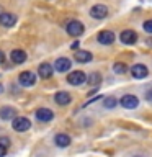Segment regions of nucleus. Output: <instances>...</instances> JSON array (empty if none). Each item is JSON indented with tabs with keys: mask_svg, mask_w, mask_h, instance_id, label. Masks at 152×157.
I'll list each match as a JSON object with an SVG mask.
<instances>
[{
	"mask_svg": "<svg viewBox=\"0 0 152 157\" xmlns=\"http://www.w3.org/2000/svg\"><path fill=\"white\" fill-rule=\"evenodd\" d=\"M12 126L17 132H23V131H28L29 128H31V123H29V120L25 116H17V118H13Z\"/></svg>",
	"mask_w": 152,
	"mask_h": 157,
	"instance_id": "nucleus-1",
	"label": "nucleus"
},
{
	"mask_svg": "<svg viewBox=\"0 0 152 157\" xmlns=\"http://www.w3.org/2000/svg\"><path fill=\"white\" fill-rule=\"evenodd\" d=\"M67 82L70 83V85H75V87L82 85V83L87 82V75H85V72H82V71H74L67 75Z\"/></svg>",
	"mask_w": 152,
	"mask_h": 157,
	"instance_id": "nucleus-2",
	"label": "nucleus"
},
{
	"mask_svg": "<svg viewBox=\"0 0 152 157\" xmlns=\"http://www.w3.org/2000/svg\"><path fill=\"white\" fill-rule=\"evenodd\" d=\"M66 29H67V33L70 34V36L75 38V36H80V34L83 33V29H85V26H83V23L77 21V20H72V21H69V23H67Z\"/></svg>",
	"mask_w": 152,
	"mask_h": 157,
	"instance_id": "nucleus-3",
	"label": "nucleus"
},
{
	"mask_svg": "<svg viewBox=\"0 0 152 157\" xmlns=\"http://www.w3.org/2000/svg\"><path fill=\"white\" fill-rule=\"evenodd\" d=\"M120 105L123 108H126V110H134V108L139 106V98L136 95H124L120 100Z\"/></svg>",
	"mask_w": 152,
	"mask_h": 157,
	"instance_id": "nucleus-4",
	"label": "nucleus"
},
{
	"mask_svg": "<svg viewBox=\"0 0 152 157\" xmlns=\"http://www.w3.org/2000/svg\"><path fill=\"white\" fill-rule=\"evenodd\" d=\"M97 41L100 44H103V46L113 44V41H115V33L110 31V29H103V31H100L97 34Z\"/></svg>",
	"mask_w": 152,
	"mask_h": 157,
	"instance_id": "nucleus-5",
	"label": "nucleus"
},
{
	"mask_svg": "<svg viewBox=\"0 0 152 157\" xmlns=\"http://www.w3.org/2000/svg\"><path fill=\"white\" fill-rule=\"evenodd\" d=\"M18 80L23 87H33L34 83H36V75H34L33 72H29V71H25V72L20 74Z\"/></svg>",
	"mask_w": 152,
	"mask_h": 157,
	"instance_id": "nucleus-6",
	"label": "nucleus"
},
{
	"mask_svg": "<svg viewBox=\"0 0 152 157\" xmlns=\"http://www.w3.org/2000/svg\"><path fill=\"white\" fill-rule=\"evenodd\" d=\"M90 17L95 20H103L108 17V8L105 5H93L90 8Z\"/></svg>",
	"mask_w": 152,
	"mask_h": 157,
	"instance_id": "nucleus-7",
	"label": "nucleus"
},
{
	"mask_svg": "<svg viewBox=\"0 0 152 157\" xmlns=\"http://www.w3.org/2000/svg\"><path fill=\"white\" fill-rule=\"evenodd\" d=\"M120 39L123 44H134L137 41V33L132 31V29H124L121 34H120Z\"/></svg>",
	"mask_w": 152,
	"mask_h": 157,
	"instance_id": "nucleus-8",
	"label": "nucleus"
},
{
	"mask_svg": "<svg viewBox=\"0 0 152 157\" xmlns=\"http://www.w3.org/2000/svg\"><path fill=\"white\" fill-rule=\"evenodd\" d=\"M131 74L134 78H144V77H147L149 71H147V67L144 64H134V66L131 67Z\"/></svg>",
	"mask_w": 152,
	"mask_h": 157,
	"instance_id": "nucleus-9",
	"label": "nucleus"
},
{
	"mask_svg": "<svg viewBox=\"0 0 152 157\" xmlns=\"http://www.w3.org/2000/svg\"><path fill=\"white\" fill-rule=\"evenodd\" d=\"M70 67H72V62H70V59H67V57H59L56 61V64H54V69H56L57 72H67Z\"/></svg>",
	"mask_w": 152,
	"mask_h": 157,
	"instance_id": "nucleus-10",
	"label": "nucleus"
},
{
	"mask_svg": "<svg viewBox=\"0 0 152 157\" xmlns=\"http://www.w3.org/2000/svg\"><path fill=\"white\" fill-rule=\"evenodd\" d=\"M17 23V17H15L13 13H8V12H3V13H0V25L2 26H13V25Z\"/></svg>",
	"mask_w": 152,
	"mask_h": 157,
	"instance_id": "nucleus-11",
	"label": "nucleus"
},
{
	"mask_svg": "<svg viewBox=\"0 0 152 157\" xmlns=\"http://www.w3.org/2000/svg\"><path fill=\"white\" fill-rule=\"evenodd\" d=\"M52 72H54V67L51 66V64H48V62H43L41 66L38 67V75L41 78H51Z\"/></svg>",
	"mask_w": 152,
	"mask_h": 157,
	"instance_id": "nucleus-12",
	"label": "nucleus"
},
{
	"mask_svg": "<svg viewBox=\"0 0 152 157\" xmlns=\"http://www.w3.org/2000/svg\"><path fill=\"white\" fill-rule=\"evenodd\" d=\"M36 118L43 123H48L54 118V113L49 108H39V110H36Z\"/></svg>",
	"mask_w": 152,
	"mask_h": 157,
	"instance_id": "nucleus-13",
	"label": "nucleus"
},
{
	"mask_svg": "<svg viewBox=\"0 0 152 157\" xmlns=\"http://www.w3.org/2000/svg\"><path fill=\"white\" fill-rule=\"evenodd\" d=\"M54 100H56V103L57 105H61V106H66V105H69V103L72 101V97L69 95V92H57L56 93V97H54Z\"/></svg>",
	"mask_w": 152,
	"mask_h": 157,
	"instance_id": "nucleus-14",
	"label": "nucleus"
},
{
	"mask_svg": "<svg viewBox=\"0 0 152 157\" xmlns=\"http://www.w3.org/2000/svg\"><path fill=\"white\" fill-rule=\"evenodd\" d=\"M74 57H75V61L77 62H90L93 56H92V52H88V51H83V49H80V51H75L74 52Z\"/></svg>",
	"mask_w": 152,
	"mask_h": 157,
	"instance_id": "nucleus-15",
	"label": "nucleus"
},
{
	"mask_svg": "<svg viewBox=\"0 0 152 157\" xmlns=\"http://www.w3.org/2000/svg\"><path fill=\"white\" fill-rule=\"evenodd\" d=\"M10 57H12V61L15 64H23L26 61V52H25L23 49H13L12 54H10Z\"/></svg>",
	"mask_w": 152,
	"mask_h": 157,
	"instance_id": "nucleus-16",
	"label": "nucleus"
},
{
	"mask_svg": "<svg viewBox=\"0 0 152 157\" xmlns=\"http://www.w3.org/2000/svg\"><path fill=\"white\" fill-rule=\"evenodd\" d=\"M0 118L2 120H10V118H17V110L12 106H3L0 108Z\"/></svg>",
	"mask_w": 152,
	"mask_h": 157,
	"instance_id": "nucleus-17",
	"label": "nucleus"
},
{
	"mask_svg": "<svg viewBox=\"0 0 152 157\" xmlns=\"http://www.w3.org/2000/svg\"><path fill=\"white\" fill-rule=\"evenodd\" d=\"M54 142L59 146V147H67L69 144H70V137H69L67 134H56V137H54Z\"/></svg>",
	"mask_w": 152,
	"mask_h": 157,
	"instance_id": "nucleus-18",
	"label": "nucleus"
},
{
	"mask_svg": "<svg viewBox=\"0 0 152 157\" xmlns=\"http://www.w3.org/2000/svg\"><path fill=\"white\" fill-rule=\"evenodd\" d=\"M87 82L90 83V85H100V82H101V74H100V72H92L90 75L87 77Z\"/></svg>",
	"mask_w": 152,
	"mask_h": 157,
	"instance_id": "nucleus-19",
	"label": "nucleus"
},
{
	"mask_svg": "<svg viewBox=\"0 0 152 157\" xmlns=\"http://www.w3.org/2000/svg\"><path fill=\"white\" fill-rule=\"evenodd\" d=\"M113 71H115V74H120V75H123L126 71H127V66L124 62H116L115 66H113Z\"/></svg>",
	"mask_w": 152,
	"mask_h": 157,
	"instance_id": "nucleus-20",
	"label": "nucleus"
},
{
	"mask_svg": "<svg viewBox=\"0 0 152 157\" xmlns=\"http://www.w3.org/2000/svg\"><path fill=\"white\" fill-rule=\"evenodd\" d=\"M118 105V100L115 97H106L105 98V108H115Z\"/></svg>",
	"mask_w": 152,
	"mask_h": 157,
	"instance_id": "nucleus-21",
	"label": "nucleus"
},
{
	"mask_svg": "<svg viewBox=\"0 0 152 157\" xmlns=\"http://www.w3.org/2000/svg\"><path fill=\"white\" fill-rule=\"evenodd\" d=\"M142 28H144L146 33H152V20H146L144 25H142Z\"/></svg>",
	"mask_w": 152,
	"mask_h": 157,
	"instance_id": "nucleus-22",
	"label": "nucleus"
},
{
	"mask_svg": "<svg viewBox=\"0 0 152 157\" xmlns=\"http://www.w3.org/2000/svg\"><path fill=\"white\" fill-rule=\"evenodd\" d=\"M5 154H7V147H5L3 144H0V157H3Z\"/></svg>",
	"mask_w": 152,
	"mask_h": 157,
	"instance_id": "nucleus-23",
	"label": "nucleus"
},
{
	"mask_svg": "<svg viewBox=\"0 0 152 157\" xmlns=\"http://www.w3.org/2000/svg\"><path fill=\"white\" fill-rule=\"evenodd\" d=\"M146 100L147 101H152V90H147L146 92Z\"/></svg>",
	"mask_w": 152,
	"mask_h": 157,
	"instance_id": "nucleus-24",
	"label": "nucleus"
},
{
	"mask_svg": "<svg viewBox=\"0 0 152 157\" xmlns=\"http://www.w3.org/2000/svg\"><path fill=\"white\" fill-rule=\"evenodd\" d=\"M0 144H3L5 147H7V146L10 144V141H8V139H5V137H3V139H0Z\"/></svg>",
	"mask_w": 152,
	"mask_h": 157,
	"instance_id": "nucleus-25",
	"label": "nucleus"
},
{
	"mask_svg": "<svg viewBox=\"0 0 152 157\" xmlns=\"http://www.w3.org/2000/svg\"><path fill=\"white\" fill-rule=\"evenodd\" d=\"M3 61H5V54H3L2 51H0V64H2Z\"/></svg>",
	"mask_w": 152,
	"mask_h": 157,
	"instance_id": "nucleus-26",
	"label": "nucleus"
},
{
	"mask_svg": "<svg viewBox=\"0 0 152 157\" xmlns=\"http://www.w3.org/2000/svg\"><path fill=\"white\" fill-rule=\"evenodd\" d=\"M2 92H3V85L0 83V93H2Z\"/></svg>",
	"mask_w": 152,
	"mask_h": 157,
	"instance_id": "nucleus-27",
	"label": "nucleus"
}]
</instances>
